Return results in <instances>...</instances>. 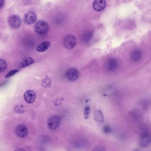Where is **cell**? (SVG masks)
Returning a JSON list of instances; mask_svg holds the SVG:
<instances>
[{
    "label": "cell",
    "instance_id": "1",
    "mask_svg": "<svg viewBox=\"0 0 151 151\" xmlns=\"http://www.w3.org/2000/svg\"><path fill=\"white\" fill-rule=\"evenodd\" d=\"M35 30L39 35L45 34L48 30V25L45 21L40 20L38 21L34 26Z\"/></svg>",
    "mask_w": 151,
    "mask_h": 151
},
{
    "label": "cell",
    "instance_id": "2",
    "mask_svg": "<svg viewBox=\"0 0 151 151\" xmlns=\"http://www.w3.org/2000/svg\"><path fill=\"white\" fill-rule=\"evenodd\" d=\"M60 119L59 117L57 116H52L48 120V127L51 130H55L58 128L60 125Z\"/></svg>",
    "mask_w": 151,
    "mask_h": 151
},
{
    "label": "cell",
    "instance_id": "3",
    "mask_svg": "<svg viewBox=\"0 0 151 151\" xmlns=\"http://www.w3.org/2000/svg\"><path fill=\"white\" fill-rule=\"evenodd\" d=\"M76 39L75 36L72 35H67L64 39V46L67 49H72L76 46Z\"/></svg>",
    "mask_w": 151,
    "mask_h": 151
},
{
    "label": "cell",
    "instance_id": "4",
    "mask_svg": "<svg viewBox=\"0 0 151 151\" xmlns=\"http://www.w3.org/2000/svg\"><path fill=\"white\" fill-rule=\"evenodd\" d=\"M151 142V137L149 133L145 131L143 133L140 139V144L143 148H146L149 146Z\"/></svg>",
    "mask_w": 151,
    "mask_h": 151
},
{
    "label": "cell",
    "instance_id": "5",
    "mask_svg": "<svg viewBox=\"0 0 151 151\" xmlns=\"http://www.w3.org/2000/svg\"><path fill=\"white\" fill-rule=\"evenodd\" d=\"M9 24L11 28L16 29L21 25V20L19 16H12L9 19Z\"/></svg>",
    "mask_w": 151,
    "mask_h": 151
},
{
    "label": "cell",
    "instance_id": "6",
    "mask_svg": "<svg viewBox=\"0 0 151 151\" xmlns=\"http://www.w3.org/2000/svg\"><path fill=\"white\" fill-rule=\"evenodd\" d=\"M24 20V22L27 24H32L37 20V15L33 12H29L25 14Z\"/></svg>",
    "mask_w": 151,
    "mask_h": 151
},
{
    "label": "cell",
    "instance_id": "7",
    "mask_svg": "<svg viewBox=\"0 0 151 151\" xmlns=\"http://www.w3.org/2000/svg\"><path fill=\"white\" fill-rule=\"evenodd\" d=\"M24 99L25 101L29 104H32L34 102L36 98L35 93L33 90H29L24 94Z\"/></svg>",
    "mask_w": 151,
    "mask_h": 151
},
{
    "label": "cell",
    "instance_id": "8",
    "mask_svg": "<svg viewBox=\"0 0 151 151\" xmlns=\"http://www.w3.org/2000/svg\"><path fill=\"white\" fill-rule=\"evenodd\" d=\"M16 135L20 138L26 137L28 133V129L25 125L21 124L18 125L16 129Z\"/></svg>",
    "mask_w": 151,
    "mask_h": 151
},
{
    "label": "cell",
    "instance_id": "9",
    "mask_svg": "<svg viewBox=\"0 0 151 151\" xmlns=\"http://www.w3.org/2000/svg\"><path fill=\"white\" fill-rule=\"evenodd\" d=\"M79 76V73L77 69L72 68L69 69L66 73V76L71 81H75L77 80Z\"/></svg>",
    "mask_w": 151,
    "mask_h": 151
},
{
    "label": "cell",
    "instance_id": "10",
    "mask_svg": "<svg viewBox=\"0 0 151 151\" xmlns=\"http://www.w3.org/2000/svg\"><path fill=\"white\" fill-rule=\"evenodd\" d=\"M106 68L108 71H116L118 67L117 60L114 58H110L106 62Z\"/></svg>",
    "mask_w": 151,
    "mask_h": 151
},
{
    "label": "cell",
    "instance_id": "11",
    "mask_svg": "<svg viewBox=\"0 0 151 151\" xmlns=\"http://www.w3.org/2000/svg\"><path fill=\"white\" fill-rule=\"evenodd\" d=\"M105 6L106 2L104 0H97L93 2V9L96 11H101L105 8Z\"/></svg>",
    "mask_w": 151,
    "mask_h": 151
},
{
    "label": "cell",
    "instance_id": "12",
    "mask_svg": "<svg viewBox=\"0 0 151 151\" xmlns=\"http://www.w3.org/2000/svg\"><path fill=\"white\" fill-rule=\"evenodd\" d=\"M34 62V59L31 57H26L23 58L19 65V68H23Z\"/></svg>",
    "mask_w": 151,
    "mask_h": 151
},
{
    "label": "cell",
    "instance_id": "13",
    "mask_svg": "<svg viewBox=\"0 0 151 151\" xmlns=\"http://www.w3.org/2000/svg\"><path fill=\"white\" fill-rule=\"evenodd\" d=\"M94 120L97 122L102 123L104 122L103 115L102 112L100 110H98L94 113Z\"/></svg>",
    "mask_w": 151,
    "mask_h": 151
},
{
    "label": "cell",
    "instance_id": "14",
    "mask_svg": "<svg viewBox=\"0 0 151 151\" xmlns=\"http://www.w3.org/2000/svg\"><path fill=\"white\" fill-rule=\"evenodd\" d=\"M50 42L49 41H44L39 44L37 48V50L39 52H44L48 50L50 47Z\"/></svg>",
    "mask_w": 151,
    "mask_h": 151
},
{
    "label": "cell",
    "instance_id": "15",
    "mask_svg": "<svg viewBox=\"0 0 151 151\" xmlns=\"http://www.w3.org/2000/svg\"><path fill=\"white\" fill-rule=\"evenodd\" d=\"M141 52L138 50L133 51L131 54V58L133 61H137L141 58Z\"/></svg>",
    "mask_w": 151,
    "mask_h": 151
},
{
    "label": "cell",
    "instance_id": "16",
    "mask_svg": "<svg viewBox=\"0 0 151 151\" xmlns=\"http://www.w3.org/2000/svg\"><path fill=\"white\" fill-rule=\"evenodd\" d=\"M7 67V64L5 60L0 59V73L4 71Z\"/></svg>",
    "mask_w": 151,
    "mask_h": 151
},
{
    "label": "cell",
    "instance_id": "17",
    "mask_svg": "<svg viewBox=\"0 0 151 151\" xmlns=\"http://www.w3.org/2000/svg\"><path fill=\"white\" fill-rule=\"evenodd\" d=\"M51 84V81L49 78H45L42 82V85L45 87H49Z\"/></svg>",
    "mask_w": 151,
    "mask_h": 151
},
{
    "label": "cell",
    "instance_id": "18",
    "mask_svg": "<svg viewBox=\"0 0 151 151\" xmlns=\"http://www.w3.org/2000/svg\"><path fill=\"white\" fill-rule=\"evenodd\" d=\"M90 108L88 106L86 107L85 108L84 110V113H83V115H84V118H85V119H87L89 118V115H90Z\"/></svg>",
    "mask_w": 151,
    "mask_h": 151
},
{
    "label": "cell",
    "instance_id": "19",
    "mask_svg": "<svg viewBox=\"0 0 151 151\" xmlns=\"http://www.w3.org/2000/svg\"><path fill=\"white\" fill-rule=\"evenodd\" d=\"M92 151H105V148L103 146L97 145L93 148Z\"/></svg>",
    "mask_w": 151,
    "mask_h": 151
},
{
    "label": "cell",
    "instance_id": "20",
    "mask_svg": "<svg viewBox=\"0 0 151 151\" xmlns=\"http://www.w3.org/2000/svg\"><path fill=\"white\" fill-rule=\"evenodd\" d=\"M84 142L80 139L77 140V141L75 143L76 146L77 147V148H79L82 147L84 146Z\"/></svg>",
    "mask_w": 151,
    "mask_h": 151
},
{
    "label": "cell",
    "instance_id": "21",
    "mask_svg": "<svg viewBox=\"0 0 151 151\" xmlns=\"http://www.w3.org/2000/svg\"><path fill=\"white\" fill-rule=\"evenodd\" d=\"M92 35V34L91 33H88L84 35V40L86 41H89V40H90V38H91Z\"/></svg>",
    "mask_w": 151,
    "mask_h": 151
},
{
    "label": "cell",
    "instance_id": "22",
    "mask_svg": "<svg viewBox=\"0 0 151 151\" xmlns=\"http://www.w3.org/2000/svg\"><path fill=\"white\" fill-rule=\"evenodd\" d=\"M18 70H13V71H11L10 72L7 76H6V78H9L10 77L12 76H14V75L17 73V72H18Z\"/></svg>",
    "mask_w": 151,
    "mask_h": 151
},
{
    "label": "cell",
    "instance_id": "23",
    "mask_svg": "<svg viewBox=\"0 0 151 151\" xmlns=\"http://www.w3.org/2000/svg\"><path fill=\"white\" fill-rule=\"evenodd\" d=\"M103 131L105 133L108 134L110 132H111V129H110V127L109 126H105L103 128Z\"/></svg>",
    "mask_w": 151,
    "mask_h": 151
},
{
    "label": "cell",
    "instance_id": "24",
    "mask_svg": "<svg viewBox=\"0 0 151 151\" xmlns=\"http://www.w3.org/2000/svg\"><path fill=\"white\" fill-rule=\"evenodd\" d=\"M57 101H55V105H57V106H59V105H61L62 104L61 101L58 99H57Z\"/></svg>",
    "mask_w": 151,
    "mask_h": 151
},
{
    "label": "cell",
    "instance_id": "25",
    "mask_svg": "<svg viewBox=\"0 0 151 151\" xmlns=\"http://www.w3.org/2000/svg\"><path fill=\"white\" fill-rule=\"evenodd\" d=\"M4 1H1H1H0V8H1V7L3 6V5H4Z\"/></svg>",
    "mask_w": 151,
    "mask_h": 151
},
{
    "label": "cell",
    "instance_id": "26",
    "mask_svg": "<svg viewBox=\"0 0 151 151\" xmlns=\"http://www.w3.org/2000/svg\"><path fill=\"white\" fill-rule=\"evenodd\" d=\"M14 151H26V150L24 149H23V148H18V149H16Z\"/></svg>",
    "mask_w": 151,
    "mask_h": 151
},
{
    "label": "cell",
    "instance_id": "27",
    "mask_svg": "<svg viewBox=\"0 0 151 151\" xmlns=\"http://www.w3.org/2000/svg\"></svg>",
    "mask_w": 151,
    "mask_h": 151
}]
</instances>
